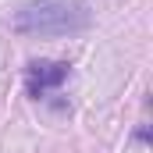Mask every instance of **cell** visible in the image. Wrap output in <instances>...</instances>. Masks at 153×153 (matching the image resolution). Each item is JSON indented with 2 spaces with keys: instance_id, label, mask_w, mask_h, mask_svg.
Here are the masks:
<instances>
[{
  "instance_id": "1",
  "label": "cell",
  "mask_w": 153,
  "mask_h": 153,
  "mask_svg": "<svg viewBox=\"0 0 153 153\" xmlns=\"http://www.w3.org/2000/svg\"><path fill=\"white\" fill-rule=\"evenodd\" d=\"M85 25L89 11L78 0H32L11 18V29L22 36H71Z\"/></svg>"
},
{
  "instance_id": "2",
  "label": "cell",
  "mask_w": 153,
  "mask_h": 153,
  "mask_svg": "<svg viewBox=\"0 0 153 153\" xmlns=\"http://www.w3.org/2000/svg\"><path fill=\"white\" fill-rule=\"evenodd\" d=\"M64 78H68V64H64V61H36V64H29V75H25L29 96L39 100L43 93L64 85Z\"/></svg>"
}]
</instances>
